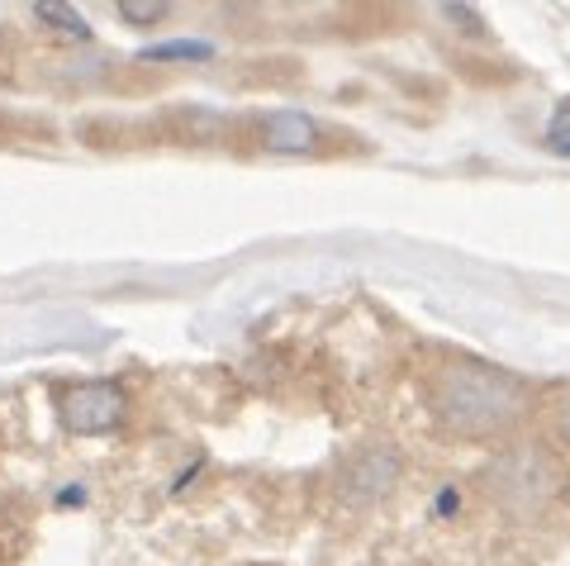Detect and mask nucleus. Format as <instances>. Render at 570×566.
<instances>
[{"label":"nucleus","instance_id":"f257e3e1","mask_svg":"<svg viewBox=\"0 0 570 566\" xmlns=\"http://www.w3.org/2000/svg\"><path fill=\"white\" fill-rule=\"evenodd\" d=\"M423 400L442 433L471 438V443L504 438L528 414V386L504 367L471 362V358L442 362L423 381Z\"/></svg>","mask_w":570,"mask_h":566},{"label":"nucleus","instance_id":"f03ea898","mask_svg":"<svg viewBox=\"0 0 570 566\" xmlns=\"http://www.w3.org/2000/svg\"><path fill=\"white\" fill-rule=\"evenodd\" d=\"M557 486H566L561 467L542 448H509L485 471V495L494 505H504L509 515H538L551 495H557Z\"/></svg>","mask_w":570,"mask_h":566},{"label":"nucleus","instance_id":"7ed1b4c3","mask_svg":"<svg viewBox=\"0 0 570 566\" xmlns=\"http://www.w3.org/2000/svg\"><path fill=\"white\" fill-rule=\"evenodd\" d=\"M58 414L67 423V433L96 438L129 419V396H124V386H115V381H77L58 396Z\"/></svg>","mask_w":570,"mask_h":566},{"label":"nucleus","instance_id":"20e7f679","mask_svg":"<svg viewBox=\"0 0 570 566\" xmlns=\"http://www.w3.org/2000/svg\"><path fill=\"white\" fill-rule=\"evenodd\" d=\"M400 476H404V457L390 443H366V448H356L343 467H337V495H343L347 505L366 509V505L385 500V495L400 486Z\"/></svg>","mask_w":570,"mask_h":566},{"label":"nucleus","instance_id":"39448f33","mask_svg":"<svg viewBox=\"0 0 570 566\" xmlns=\"http://www.w3.org/2000/svg\"><path fill=\"white\" fill-rule=\"evenodd\" d=\"M318 144V124L299 110H276L262 119V148L272 153H309Z\"/></svg>","mask_w":570,"mask_h":566},{"label":"nucleus","instance_id":"423d86ee","mask_svg":"<svg viewBox=\"0 0 570 566\" xmlns=\"http://www.w3.org/2000/svg\"><path fill=\"white\" fill-rule=\"evenodd\" d=\"M33 20H39V25H52L58 33H67V39H86V33H91V25H86L71 6H33Z\"/></svg>","mask_w":570,"mask_h":566},{"label":"nucleus","instance_id":"0eeeda50","mask_svg":"<svg viewBox=\"0 0 570 566\" xmlns=\"http://www.w3.org/2000/svg\"><path fill=\"white\" fill-rule=\"evenodd\" d=\"M209 43H190V39H181V43H157V48H148L142 58H153V62H163V58H209Z\"/></svg>","mask_w":570,"mask_h":566},{"label":"nucleus","instance_id":"6e6552de","mask_svg":"<svg viewBox=\"0 0 570 566\" xmlns=\"http://www.w3.org/2000/svg\"><path fill=\"white\" fill-rule=\"evenodd\" d=\"M119 14H124L129 25H163L167 14H171V6H134V0H124Z\"/></svg>","mask_w":570,"mask_h":566},{"label":"nucleus","instance_id":"1a4fd4ad","mask_svg":"<svg viewBox=\"0 0 570 566\" xmlns=\"http://www.w3.org/2000/svg\"><path fill=\"white\" fill-rule=\"evenodd\" d=\"M551 148H561V153H570V100H561V110H557V119H551Z\"/></svg>","mask_w":570,"mask_h":566},{"label":"nucleus","instance_id":"9d476101","mask_svg":"<svg viewBox=\"0 0 570 566\" xmlns=\"http://www.w3.org/2000/svg\"><path fill=\"white\" fill-rule=\"evenodd\" d=\"M448 20L471 25V33H485V25H480V14H475V10H466V6H448Z\"/></svg>","mask_w":570,"mask_h":566},{"label":"nucleus","instance_id":"9b49d317","mask_svg":"<svg viewBox=\"0 0 570 566\" xmlns=\"http://www.w3.org/2000/svg\"><path fill=\"white\" fill-rule=\"evenodd\" d=\"M561 438H566V443H570V404H566V410H561Z\"/></svg>","mask_w":570,"mask_h":566},{"label":"nucleus","instance_id":"f8f14e48","mask_svg":"<svg viewBox=\"0 0 570 566\" xmlns=\"http://www.w3.org/2000/svg\"><path fill=\"white\" fill-rule=\"evenodd\" d=\"M566 495H570V476H566Z\"/></svg>","mask_w":570,"mask_h":566}]
</instances>
